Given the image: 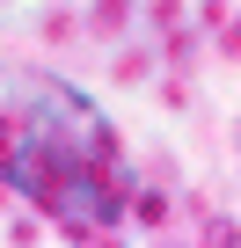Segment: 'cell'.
Segmentation results:
<instances>
[{
	"mask_svg": "<svg viewBox=\"0 0 241 248\" xmlns=\"http://www.w3.org/2000/svg\"><path fill=\"white\" fill-rule=\"evenodd\" d=\"M110 168H117V146H110V124L59 80L30 88V102L15 109V139H8V175L59 219L73 226H102L117 212L110 197Z\"/></svg>",
	"mask_w": 241,
	"mask_h": 248,
	"instance_id": "1",
	"label": "cell"
}]
</instances>
